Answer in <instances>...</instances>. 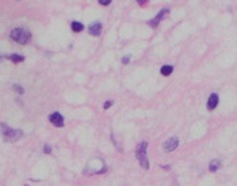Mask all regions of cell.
Wrapping results in <instances>:
<instances>
[{"label":"cell","mask_w":237,"mask_h":186,"mask_svg":"<svg viewBox=\"0 0 237 186\" xmlns=\"http://www.w3.org/2000/svg\"><path fill=\"white\" fill-rule=\"evenodd\" d=\"M44 152H46V153H50V152H51V148H50L49 145H46V146H44Z\"/></svg>","instance_id":"17"},{"label":"cell","mask_w":237,"mask_h":186,"mask_svg":"<svg viewBox=\"0 0 237 186\" xmlns=\"http://www.w3.org/2000/svg\"><path fill=\"white\" fill-rule=\"evenodd\" d=\"M177 146H179V139L177 138H170L163 143V149H164L166 152H173Z\"/></svg>","instance_id":"4"},{"label":"cell","mask_w":237,"mask_h":186,"mask_svg":"<svg viewBox=\"0 0 237 186\" xmlns=\"http://www.w3.org/2000/svg\"><path fill=\"white\" fill-rule=\"evenodd\" d=\"M129 60H130V58H129V56H126V58L122 59V63L123 64H127V63H129Z\"/></svg>","instance_id":"15"},{"label":"cell","mask_w":237,"mask_h":186,"mask_svg":"<svg viewBox=\"0 0 237 186\" xmlns=\"http://www.w3.org/2000/svg\"><path fill=\"white\" fill-rule=\"evenodd\" d=\"M160 72H162L163 76H170V74H172V72H173V68H172V66H169V64H166V66H163Z\"/></svg>","instance_id":"10"},{"label":"cell","mask_w":237,"mask_h":186,"mask_svg":"<svg viewBox=\"0 0 237 186\" xmlns=\"http://www.w3.org/2000/svg\"><path fill=\"white\" fill-rule=\"evenodd\" d=\"M9 59H10L12 62H14V63H20V62L24 60L23 56H20V54H10L9 56Z\"/></svg>","instance_id":"11"},{"label":"cell","mask_w":237,"mask_h":186,"mask_svg":"<svg viewBox=\"0 0 237 186\" xmlns=\"http://www.w3.org/2000/svg\"><path fill=\"white\" fill-rule=\"evenodd\" d=\"M10 37L16 43L26 44V43H29V40L31 39V34H30V32H27L23 27H16V29H13V30L10 32Z\"/></svg>","instance_id":"1"},{"label":"cell","mask_w":237,"mask_h":186,"mask_svg":"<svg viewBox=\"0 0 237 186\" xmlns=\"http://www.w3.org/2000/svg\"><path fill=\"white\" fill-rule=\"evenodd\" d=\"M49 119H50V122L53 123L54 126H57V128H61V126L65 125L63 116H61L60 113H51V115L49 116Z\"/></svg>","instance_id":"6"},{"label":"cell","mask_w":237,"mask_h":186,"mask_svg":"<svg viewBox=\"0 0 237 186\" xmlns=\"http://www.w3.org/2000/svg\"><path fill=\"white\" fill-rule=\"evenodd\" d=\"M13 89H14V90H16V92H19V93H23V88H20V86H19V85H13Z\"/></svg>","instance_id":"13"},{"label":"cell","mask_w":237,"mask_h":186,"mask_svg":"<svg viewBox=\"0 0 237 186\" xmlns=\"http://www.w3.org/2000/svg\"><path fill=\"white\" fill-rule=\"evenodd\" d=\"M110 2H112V0H99V3L103 4V6H107V4H110Z\"/></svg>","instance_id":"14"},{"label":"cell","mask_w":237,"mask_h":186,"mask_svg":"<svg viewBox=\"0 0 237 186\" xmlns=\"http://www.w3.org/2000/svg\"><path fill=\"white\" fill-rule=\"evenodd\" d=\"M220 168V160L216 159V160H211L210 162V166H209V169H210V172H216L217 169Z\"/></svg>","instance_id":"9"},{"label":"cell","mask_w":237,"mask_h":186,"mask_svg":"<svg viewBox=\"0 0 237 186\" xmlns=\"http://www.w3.org/2000/svg\"><path fill=\"white\" fill-rule=\"evenodd\" d=\"M169 13H170V10H169V9H163V10L160 12V13L157 14V16L154 17V19H153L152 22H149V24H150V26H152V27H156L157 24H159L160 22H162L163 19H164V17H166Z\"/></svg>","instance_id":"5"},{"label":"cell","mask_w":237,"mask_h":186,"mask_svg":"<svg viewBox=\"0 0 237 186\" xmlns=\"http://www.w3.org/2000/svg\"><path fill=\"white\" fill-rule=\"evenodd\" d=\"M71 30L73 32H81L83 30V24L79 23V22H73V23H71Z\"/></svg>","instance_id":"12"},{"label":"cell","mask_w":237,"mask_h":186,"mask_svg":"<svg viewBox=\"0 0 237 186\" xmlns=\"http://www.w3.org/2000/svg\"><path fill=\"white\" fill-rule=\"evenodd\" d=\"M113 105V102L112 100H107V102H106V103H104V109H109V108H110V106H112Z\"/></svg>","instance_id":"16"},{"label":"cell","mask_w":237,"mask_h":186,"mask_svg":"<svg viewBox=\"0 0 237 186\" xmlns=\"http://www.w3.org/2000/svg\"><path fill=\"white\" fill-rule=\"evenodd\" d=\"M4 128V125H2ZM22 130H19V129H9V128H4L3 130V138L6 142H14V140H17V139H20L22 138Z\"/></svg>","instance_id":"3"},{"label":"cell","mask_w":237,"mask_h":186,"mask_svg":"<svg viewBox=\"0 0 237 186\" xmlns=\"http://www.w3.org/2000/svg\"><path fill=\"white\" fill-rule=\"evenodd\" d=\"M147 0H137V3H140V4H144Z\"/></svg>","instance_id":"18"},{"label":"cell","mask_w":237,"mask_h":186,"mask_svg":"<svg viewBox=\"0 0 237 186\" xmlns=\"http://www.w3.org/2000/svg\"><path fill=\"white\" fill-rule=\"evenodd\" d=\"M146 149H147V142H142L137 146V149H136V156H137L142 168L149 169L150 165H149V160H147V156H146Z\"/></svg>","instance_id":"2"},{"label":"cell","mask_w":237,"mask_h":186,"mask_svg":"<svg viewBox=\"0 0 237 186\" xmlns=\"http://www.w3.org/2000/svg\"><path fill=\"white\" fill-rule=\"evenodd\" d=\"M102 32V24L100 23H93L92 26L89 27V33L92 34V36H99Z\"/></svg>","instance_id":"8"},{"label":"cell","mask_w":237,"mask_h":186,"mask_svg":"<svg viewBox=\"0 0 237 186\" xmlns=\"http://www.w3.org/2000/svg\"><path fill=\"white\" fill-rule=\"evenodd\" d=\"M217 105H219V96H217L216 93H213V95H210L209 102H207V109H209V110H213Z\"/></svg>","instance_id":"7"}]
</instances>
